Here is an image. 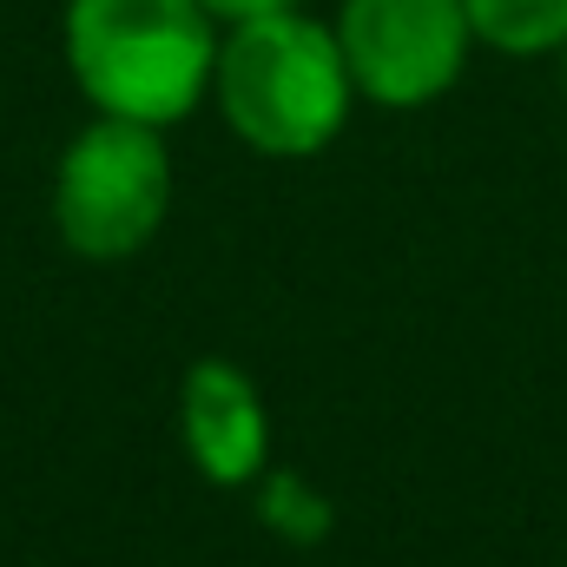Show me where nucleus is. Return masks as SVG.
<instances>
[{
    "mask_svg": "<svg viewBox=\"0 0 567 567\" xmlns=\"http://www.w3.org/2000/svg\"><path fill=\"white\" fill-rule=\"evenodd\" d=\"M258 515L271 522V535L297 542V548H310V542L330 535V502L303 475H290V468H265L258 475Z\"/></svg>",
    "mask_w": 567,
    "mask_h": 567,
    "instance_id": "nucleus-7",
    "label": "nucleus"
},
{
    "mask_svg": "<svg viewBox=\"0 0 567 567\" xmlns=\"http://www.w3.org/2000/svg\"><path fill=\"white\" fill-rule=\"evenodd\" d=\"M468 7V27L482 47L495 53H555L567 47V0H462Z\"/></svg>",
    "mask_w": 567,
    "mask_h": 567,
    "instance_id": "nucleus-6",
    "label": "nucleus"
},
{
    "mask_svg": "<svg viewBox=\"0 0 567 567\" xmlns=\"http://www.w3.org/2000/svg\"><path fill=\"white\" fill-rule=\"evenodd\" d=\"M212 100L225 126L265 158H310L350 120V66L337 27H317L303 7L238 20L218 40Z\"/></svg>",
    "mask_w": 567,
    "mask_h": 567,
    "instance_id": "nucleus-2",
    "label": "nucleus"
},
{
    "mask_svg": "<svg viewBox=\"0 0 567 567\" xmlns=\"http://www.w3.org/2000/svg\"><path fill=\"white\" fill-rule=\"evenodd\" d=\"M178 435L212 488H258L271 468V416L231 357H198L178 383Z\"/></svg>",
    "mask_w": 567,
    "mask_h": 567,
    "instance_id": "nucleus-5",
    "label": "nucleus"
},
{
    "mask_svg": "<svg viewBox=\"0 0 567 567\" xmlns=\"http://www.w3.org/2000/svg\"><path fill=\"white\" fill-rule=\"evenodd\" d=\"M468 7L462 0H343L337 47L350 86L390 113L442 100L468 66Z\"/></svg>",
    "mask_w": 567,
    "mask_h": 567,
    "instance_id": "nucleus-4",
    "label": "nucleus"
},
{
    "mask_svg": "<svg viewBox=\"0 0 567 567\" xmlns=\"http://www.w3.org/2000/svg\"><path fill=\"white\" fill-rule=\"evenodd\" d=\"M172 212V158L158 126L93 113V126L60 152L53 231L86 265H120L158 238Z\"/></svg>",
    "mask_w": 567,
    "mask_h": 567,
    "instance_id": "nucleus-3",
    "label": "nucleus"
},
{
    "mask_svg": "<svg viewBox=\"0 0 567 567\" xmlns=\"http://www.w3.org/2000/svg\"><path fill=\"white\" fill-rule=\"evenodd\" d=\"M290 7H303V0H205V13L212 20H258V13H290Z\"/></svg>",
    "mask_w": 567,
    "mask_h": 567,
    "instance_id": "nucleus-8",
    "label": "nucleus"
},
{
    "mask_svg": "<svg viewBox=\"0 0 567 567\" xmlns=\"http://www.w3.org/2000/svg\"><path fill=\"white\" fill-rule=\"evenodd\" d=\"M66 66L93 113L178 126L218 73L205 0H66Z\"/></svg>",
    "mask_w": 567,
    "mask_h": 567,
    "instance_id": "nucleus-1",
    "label": "nucleus"
}]
</instances>
